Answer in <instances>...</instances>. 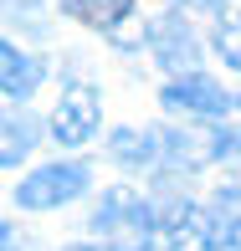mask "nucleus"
<instances>
[{"label": "nucleus", "instance_id": "1", "mask_svg": "<svg viewBox=\"0 0 241 251\" xmlns=\"http://www.w3.org/2000/svg\"><path fill=\"white\" fill-rule=\"evenodd\" d=\"M93 236H98V241H108L113 251H149V246H154V236H159V210L139 195V190L118 185V190H108V195L98 200V210H93Z\"/></svg>", "mask_w": 241, "mask_h": 251}, {"label": "nucleus", "instance_id": "2", "mask_svg": "<svg viewBox=\"0 0 241 251\" xmlns=\"http://www.w3.org/2000/svg\"><path fill=\"white\" fill-rule=\"evenodd\" d=\"M87 185H93V169H87L82 159L36 164L16 185V205H21V210H56V205H72L77 195H87Z\"/></svg>", "mask_w": 241, "mask_h": 251}, {"label": "nucleus", "instance_id": "3", "mask_svg": "<svg viewBox=\"0 0 241 251\" xmlns=\"http://www.w3.org/2000/svg\"><path fill=\"white\" fill-rule=\"evenodd\" d=\"M98 123H103L98 87L93 82H67L62 98H56V108H52V144H62V149H82V144L98 133Z\"/></svg>", "mask_w": 241, "mask_h": 251}, {"label": "nucleus", "instance_id": "4", "mask_svg": "<svg viewBox=\"0 0 241 251\" xmlns=\"http://www.w3.org/2000/svg\"><path fill=\"white\" fill-rule=\"evenodd\" d=\"M159 102H164L169 113L205 118V123H215V118H226V113H231V93H226L215 77H205V72L169 77V82H164V93H159Z\"/></svg>", "mask_w": 241, "mask_h": 251}, {"label": "nucleus", "instance_id": "5", "mask_svg": "<svg viewBox=\"0 0 241 251\" xmlns=\"http://www.w3.org/2000/svg\"><path fill=\"white\" fill-rule=\"evenodd\" d=\"M149 47H154V62L164 72H175V77L200 72V36L190 31V21L180 10H169V16H159L149 26Z\"/></svg>", "mask_w": 241, "mask_h": 251}, {"label": "nucleus", "instance_id": "6", "mask_svg": "<svg viewBox=\"0 0 241 251\" xmlns=\"http://www.w3.org/2000/svg\"><path fill=\"white\" fill-rule=\"evenodd\" d=\"M41 82H47V62L31 56V51H21L16 41H5V47H0V93L10 102H21V98L36 93Z\"/></svg>", "mask_w": 241, "mask_h": 251}, {"label": "nucleus", "instance_id": "7", "mask_svg": "<svg viewBox=\"0 0 241 251\" xmlns=\"http://www.w3.org/2000/svg\"><path fill=\"white\" fill-rule=\"evenodd\" d=\"M47 128H52V123H41V118H31V113H16V108H10V113H5V144H0V164L16 169L21 159H26V154L41 144V133H47Z\"/></svg>", "mask_w": 241, "mask_h": 251}, {"label": "nucleus", "instance_id": "8", "mask_svg": "<svg viewBox=\"0 0 241 251\" xmlns=\"http://www.w3.org/2000/svg\"><path fill=\"white\" fill-rule=\"evenodd\" d=\"M67 16H77L82 26L103 31V36H118V26L134 16V0H62Z\"/></svg>", "mask_w": 241, "mask_h": 251}, {"label": "nucleus", "instance_id": "9", "mask_svg": "<svg viewBox=\"0 0 241 251\" xmlns=\"http://www.w3.org/2000/svg\"><path fill=\"white\" fill-rule=\"evenodd\" d=\"M113 164H129V169H144V164H159V128L154 133H139V128H118L108 144Z\"/></svg>", "mask_w": 241, "mask_h": 251}, {"label": "nucleus", "instance_id": "10", "mask_svg": "<svg viewBox=\"0 0 241 251\" xmlns=\"http://www.w3.org/2000/svg\"><path fill=\"white\" fill-rule=\"evenodd\" d=\"M215 51H221L231 67H241V21L236 16H221V21H215Z\"/></svg>", "mask_w": 241, "mask_h": 251}, {"label": "nucleus", "instance_id": "11", "mask_svg": "<svg viewBox=\"0 0 241 251\" xmlns=\"http://www.w3.org/2000/svg\"><path fill=\"white\" fill-rule=\"evenodd\" d=\"M211 159L241 164V128H215V133H211Z\"/></svg>", "mask_w": 241, "mask_h": 251}, {"label": "nucleus", "instance_id": "12", "mask_svg": "<svg viewBox=\"0 0 241 251\" xmlns=\"http://www.w3.org/2000/svg\"><path fill=\"white\" fill-rule=\"evenodd\" d=\"M36 10H41V0H5L10 26H36Z\"/></svg>", "mask_w": 241, "mask_h": 251}, {"label": "nucleus", "instance_id": "13", "mask_svg": "<svg viewBox=\"0 0 241 251\" xmlns=\"http://www.w3.org/2000/svg\"><path fill=\"white\" fill-rule=\"evenodd\" d=\"M0 236H5V251H26V241H21V226H16V221H5V231H0Z\"/></svg>", "mask_w": 241, "mask_h": 251}, {"label": "nucleus", "instance_id": "14", "mask_svg": "<svg viewBox=\"0 0 241 251\" xmlns=\"http://www.w3.org/2000/svg\"><path fill=\"white\" fill-rule=\"evenodd\" d=\"M175 5H200V10H211V16H226V0H175Z\"/></svg>", "mask_w": 241, "mask_h": 251}, {"label": "nucleus", "instance_id": "15", "mask_svg": "<svg viewBox=\"0 0 241 251\" xmlns=\"http://www.w3.org/2000/svg\"><path fill=\"white\" fill-rule=\"evenodd\" d=\"M149 251H180V246H169V241H164V246H149Z\"/></svg>", "mask_w": 241, "mask_h": 251}, {"label": "nucleus", "instance_id": "16", "mask_svg": "<svg viewBox=\"0 0 241 251\" xmlns=\"http://www.w3.org/2000/svg\"><path fill=\"white\" fill-rule=\"evenodd\" d=\"M67 251H98V246H67Z\"/></svg>", "mask_w": 241, "mask_h": 251}]
</instances>
